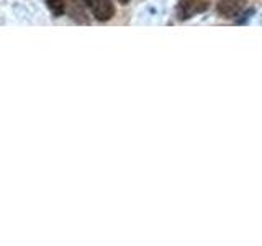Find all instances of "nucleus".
Masks as SVG:
<instances>
[{"instance_id":"obj_1","label":"nucleus","mask_w":262,"mask_h":246,"mask_svg":"<svg viewBox=\"0 0 262 246\" xmlns=\"http://www.w3.org/2000/svg\"><path fill=\"white\" fill-rule=\"evenodd\" d=\"M84 4L98 22H108L115 15V5L112 0H84Z\"/></svg>"},{"instance_id":"obj_3","label":"nucleus","mask_w":262,"mask_h":246,"mask_svg":"<svg viewBox=\"0 0 262 246\" xmlns=\"http://www.w3.org/2000/svg\"><path fill=\"white\" fill-rule=\"evenodd\" d=\"M243 4L244 0H220L218 12L223 16H226V18H233V16L239 13Z\"/></svg>"},{"instance_id":"obj_2","label":"nucleus","mask_w":262,"mask_h":246,"mask_svg":"<svg viewBox=\"0 0 262 246\" xmlns=\"http://www.w3.org/2000/svg\"><path fill=\"white\" fill-rule=\"evenodd\" d=\"M207 8V2L205 0H182L180 2V18H190L192 15L200 13Z\"/></svg>"}]
</instances>
